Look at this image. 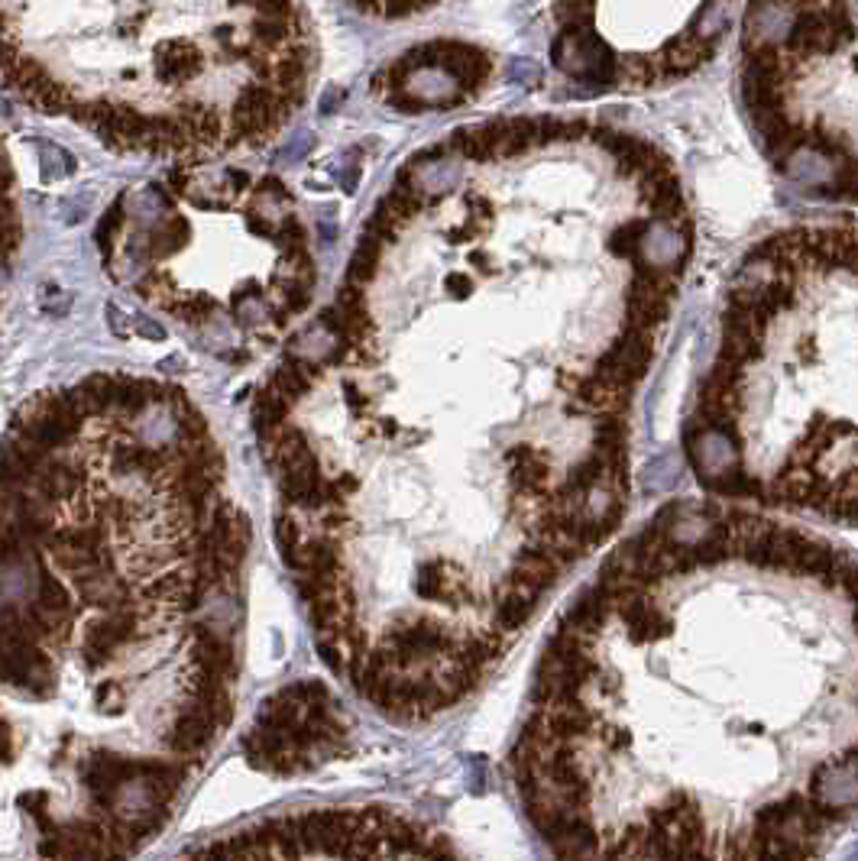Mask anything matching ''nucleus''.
Returning <instances> with one entry per match:
<instances>
[{"label": "nucleus", "mask_w": 858, "mask_h": 861, "mask_svg": "<svg viewBox=\"0 0 858 861\" xmlns=\"http://www.w3.org/2000/svg\"><path fill=\"white\" fill-rule=\"evenodd\" d=\"M512 774L551 861H823L858 816V560L664 509L551 635Z\"/></svg>", "instance_id": "f257e3e1"}, {"label": "nucleus", "mask_w": 858, "mask_h": 861, "mask_svg": "<svg viewBox=\"0 0 858 861\" xmlns=\"http://www.w3.org/2000/svg\"><path fill=\"white\" fill-rule=\"evenodd\" d=\"M570 23L561 26L551 59L570 78L596 81L603 88H642L684 78L713 56L723 36L726 7L684 4L645 7V20L629 26L612 20L609 7H564Z\"/></svg>", "instance_id": "f03ea898"}, {"label": "nucleus", "mask_w": 858, "mask_h": 861, "mask_svg": "<svg viewBox=\"0 0 858 861\" xmlns=\"http://www.w3.org/2000/svg\"><path fill=\"white\" fill-rule=\"evenodd\" d=\"M188 861H463L438 832L392 810L292 813L208 845Z\"/></svg>", "instance_id": "7ed1b4c3"}, {"label": "nucleus", "mask_w": 858, "mask_h": 861, "mask_svg": "<svg viewBox=\"0 0 858 861\" xmlns=\"http://www.w3.org/2000/svg\"><path fill=\"white\" fill-rule=\"evenodd\" d=\"M344 735L347 726L328 687L318 680H305L276 693L263 706L253 732L247 735V755L263 771L295 774L328 761L344 745Z\"/></svg>", "instance_id": "20e7f679"}, {"label": "nucleus", "mask_w": 858, "mask_h": 861, "mask_svg": "<svg viewBox=\"0 0 858 861\" xmlns=\"http://www.w3.org/2000/svg\"><path fill=\"white\" fill-rule=\"evenodd\" d=\"M81 483H85V467H81V463L52 457L46 467L39 470L36 483H33V492L43 502H49L52 509H56L59 502H65L68 496H75Z\"/></svg>", "instance_id": "39448f33"}, {"label": "nucleus", "mask_w": 858, "mask_h": 861, "mask_svg": "<svg viewBox=\"0 0 858 861\" xmlns=\"http://www.w3.org/2000/svg\"><path fill=\"white\" fill-rule=\"evenodd\" d=\"M120 221H124V208H120V204H114V208L104 214V221L98 224V234H94V240H98V246H101L104 256L114 253V243H117V234H120V230H117Z\"/></svg>", "instance_id": "423d86ee"}]
</instances>
